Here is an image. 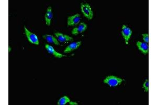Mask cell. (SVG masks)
I'll list each match as a JSON object with an SVG mask.
<instances>
[{
  "mask_svg": "<svg viewBox=\"0 0 157 105\" xmlns=\"http://www.w3.org/2000/svg\"><path fill=\"white\" fill-rule=\"evenodd\" d=\"M53 18V13L51 6H49L47 9L46 13L45 15V21L47 26H50L52 19Z\"/></svg>",
  "mask_w": 157,
  "mask_h": 105,
  "instance_id": "obj_11",
  "label": "cell"
},
{
  "mask_svg": "<svg viewBox=\"0 0 157 105\" xmlns=\"http://www.w3.org/2000/svg\"><path fill=\"white\" fill-rule=\"evenodd\" d=\"M143 88L144 89L145 92H148L149 91V80L148 79H147L143 84Z\"/></svg>",
  "mask_w": 157,
  "mask_h": 105,
  "instance_id": "obj_14",
  "label": "cell"
},
{
  "mask_svg": "<svg viewBox=\"0 0 157 105\" xmlns=\"http://www.w3.org/2000/svg\"><path fill=\"white\" fill-rule=\"evenodd\" d=\"M81 44V41L71 43L67 47H66V49H64V52L69 53V52H71L72 51H75L77 49H78V47L80 46Z\"/></svg>",
  "mask_w": 157,
  "mask_h": 105,
  "instance_id": "obj_10",
  "label": "cell"
},
{
  "mask_svg": "<svg viewBox=\"0 0 157 105\" xmlns=\"http://www.w3.org/2000/svg\"><path fill=\"white\" fill-rule=\"evenodd\" d=\"M81 12L84 15V17L88 20H91L93 18V12L92 10L91 6L88 3H82L81 4Z\"/></svg>",
  "mask_w": 157,
  "mask_h": 105,
  "instance_id": "obj_2",
  "label": "cell"
},
{
  "mask_svg": "<svg viewBox=\"0 0 157 105\" xmlns=\"http://www.w3.org/2000/svg\"><path fill=\"white\" fill-rule=\"evenodd\" d=\"M69 104L71 105H78V103H75V102H71V101H70V102H69Z\"/></svg>",
  "mask_w": 157,
  "mask_h": 105,
  "instance_id": "obj_16",
  "label": "cell"
},
{
  "mask_svg": "<svg viewBox=\"0 0 157 105\" xmlns=\"http://www.w3.org/2000/svg\"><path fill=\"white\" fill-rule=\"evenodd\" d=\"M121 34H122V36L123 37V38L125 40L126 44L127 45L128 44L129 41V40L131 37L132 34V31L128 26L123 25L122 26Z\"/></svg>",
  "mask_w": 157,
  "mask_h": 105,
  "instance_id": "obj_4",
  "label": "cell"
},
{
  "mask_svg": "<svg viewBox=\"0 0 157 105\" xmlns=\"http://www.w3.org/2000/svg\"><path fill=\"white\" fill-rule=\"evenodd\" d=\"M87 25L84 23H81L78 24V25L76 27H75L72 31V34L74 35H77L83 33V32L86 31L87 29Z\"/></svg>",
  "mask_w": 157,
  "mask_h": 105,
  "instance_id": "obj_6",
  "label": "cell"
},
{
  "mask_svg": "<svg viewBox=\"0 0 157 105\" xmlns=\"http://www.w3.org/2000/svg\"><path fill=\"white\" fill-rule=\"evenodd\" d=\"M55 35L58 41L61 43L69 42L73 40V38L72 37H70L67 35L63 34V33L57 32V33H55Z\"/></svg>",
  "mask_w": 157,
  "mask_h": 105,
  "instance_id": "obj_7",
  "label": "cell"
},
{
  "mask_svg": "<svg viewBox=\"0 0 157 105\" xmlns=\"http://www.w3.org/2000/svg\"><path fill=\"white\" fill-rule=\"evenodd\" d=\"M70 102L69 98L67 96H63V97L60 98L58 100L57 104L59 105H64L67 103H69Z\"/></svg>",
  "mask_w": 157,
  "mask_h": 105,
  "instance_id": "obj_13",
  "label": "cell"
},
{
  "mask_svg": "<svg viewBox=\"0 0 157 105\" xmlns=\"http://www.w3.org/2000/svg\"><path fill=\"white\" fill-rule=\"evenodd\" d=\"M81 21L80 15L79 14L68 17L67 20V25L69 26H73L78 25Z\"/></svg>",
  "mask_w": 157,
  "mask_h": 105,
  "instance_id": "obj_5",
  "label": "cell"
},
{
  "mask_svg": "<svg viewBox=\"0 0 157 105\" xmlns=\"http://www.w3.org/2000/svg\"><path fill=\"white\" fill-rule=\"evenodd\" d=\"M137 46L139 51H140L144 54L146 55L148 54L149 51V46L148 44L145 42H141L138 41L136 43Z\"/></svg>",
  "mask_w": 157,
  "mask_h": 105,
  "instance_id": "obj_9",
  "label": "cell"
},
{
  "mask_svg": "<svg viewBox=\"0 0 157 105\" xmlns=\"http://www.w3.org/2000/svg\"><path fill=\"white\" fill-rule=\"evenodd\" d=\"M123 81V80L117 76L110 75L107 76L104 80L103 82L104 83L107 84L110 87H116L121 85Z\"/></svg>",
  "mask_w": 157,
  "mask_h": 105,
  "instance_id": "obj_1",
  "label": "cell"
},
{
  "mask_svg": "<svg viewBox=\"0 0 157 105\" xmlns=\"http://www.w3.org/2000/svg\"><path fill=\"white\" fill-rule=\"evenodd\" d=\"M142 36H143L144 41L145 42V43L148 44L149 43V34H143Z\"/></svg>",
  "mask_w": 157,
  "mask_h": 105,
  "instance_id": "obj_15",
  "label": "cell"
},
{
  "mask_svg": "<svg viewBox=\"0 0 157 105\" xmlns=\"http://www.w3.org/2000/svg\"><path fill=\"white\" fill-rule=\"evenodd\" d=\"M43 38H44L47 42L49 43H53L57 45H59V42L58 41L57 38L52 35L46 34L43 35Z\"/></svg>",
  "mask_w": 157,
  "mask_h": 105,
  "instance_id": "obj_12",
  "label": "cell"
},
{
  "mask_svg": "<svg viewBox=\"0 0 157 105\" xmlns=\"http://www.w3.org/2000/svg\"><path fill=\"white\" fill-rule=\"evenodd\" d=\"M24 29H25V33L26 36L27 37V39L31 43L38 45H39V40L36 34L34 33H32L31 32L29 31V29H26V27L24 26Z\"/></svg>",
  "mask_w": 157,
  "mask_h": 105,
  "instance_id": "obj_3",
  "label": "cell"
},
{
  "mask_svg": "<svg viewBox=\"0 0 157 105\" xmlns=\"http://www.w3.org/2000/svg\"><path fill=\"white\" fill-rule=\"evenodd\" d=\"M45 48H46L47 51L49 54L54 55L55 57L60 58L65 56V55H64L60 54L59 52H58L57 51H56L55 49H54V47H52V46L49 45V44H46L45 45Z\"/></svg>",
  "mask_w": 157,
  "mask_h": 105,
  "instance_id": "obj_8",
  "label": "cell"
}]
</instances>
